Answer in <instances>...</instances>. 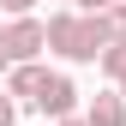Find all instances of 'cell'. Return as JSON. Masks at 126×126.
<instances>
[{
	"label": "cell",
	"instance_id": "obj_1",
	"mask_svg": "<svg viewBox=\"0 0 126 126\" xmlns=\"http://www.w3.org/2000/svg\"><path fill=\"white\" fill-rule=\"evenodd\" d=\"M6 42H12V66H36V54L48 48V24L18 18V24H6Z\"/></svg>",
	"mask_w": 126,
	"mask_h": 126
},
{
	"label": "cell",
	"instance_id": "obj_2",
	"mask_svg": "<svg viewBox=\"0 0 126 126\" xmlns=\"http://www.w3.org/2000/svg\"><path fill=\"white\" fill-rule=\"evenodd\" d=\"M36 108L48 120H72V108H78V90H72V78H60V72H48V84H42V96H36Z\"/></svg>",
	"mask_w": 126,
	"mask_h": 126
},
{
	"label": "cell",
	"instance_id": "obj_3",
	"mask_svg": "<svg viewBox=\"0 0 126 126\" xmlns=\"http://www.w3.org/2000/svg\"><path fill=\"white\" fill-rule=\"evenodd\" d=\"M42 84H48V72H42V66H12L6 96H12V102H36V96H42Z\"/></svg>",
	"mask_w": 126,
	"mask_h": 126
},
{
	"label": "cell",
	"instance_id": "obj_4",
	"mask_svg": "<svg viewBox=\"0 0 126 126\" xmlns=\"http://www.w3.org/2000/svg\"><path fill=\"white\" fill-rule=\"evenodd\" d=\"M84 120L90 126H126V96H120V90H114V96H96L84 108Z\"/></svg>",
	"mask_w": 126,
	"mask_h": 126
},
{
	"label": "cell",
	"instance_id": "obj_5",
	"mask_svg": "<svg viewBox=\"0 0 126 126\" xmlns=\"http://www.w3.org/2000/svg\"><path fill=\"white\" fill-rule=\"evenodd\" d=\"M102 24H108V42H126V0L102 12Z\"/></svg>",
	"mask_w": 126,
	"mask_h": 126
},
{
	"label": "cell",
	"instance_id": "obj_6",
	"mask_svg": "<svg viewBox=\"0 0 126 126\" xmlns=\"http://www.w3.org/2000/svg\"><path fill=\"white\" fill-rule=\"evenodd\" d=\"M102 72L114 78V84H120V78H126V42H114V48L102 54Z\"/></svg>",
	"mask_w": 126,
	"mask_h": 126
},
{
	"label": "cell",
	"instance_id": "obj_7",
	"mask_svg": "<svg viewBox=\"0 0 126 126\" xmlns=\"http://www.w3.org/2000/svg\"><path fill=\"white\" fill-rule=\"evenodd\" d=\"M0 126H18V102H12L6 90H0Z\"/></svg>",
	"mask_w": 126,
	"mask_h": 126
},
{
	"label": "cell",
	"instance_id": "obj_8",
	"mask_svg": "<svg viewBox=\"0 0 126 126\" xmlns=\"http://www.w3.org/2000/svg\"><path fill=\"white\" fill-rule=\"evenodd\" d=\"M0 6H6L12 18H30V6H36V0H0Z\"/></svg>",
	"mask_w": 126,
	"mask_h": 126
},
{
	"label": "cell",
	"instance_id": "obj_9",
	"mask_svg": "<svg viewBox=\"0 0 126 126\" xmlns=\"http://www.w3.org/2000/svg\"><path fill=\"white\" fill-rule=\"evenodd\" d=\"M72 6H84V18H90V12H108V6H120V0H72Z\"/></svg>",
	"mask_w": 126,
	"mask_h": 126
},
{
	"label": "cell",
	"instance_id": "obj_10",
	"mask_svg": "<svg viewBox=\"0 0 126 126\" xmlns=\"http://www.w3.org/2000/svg\"><path fill=\"white\" fill-rule=\"evenodd\" d=\"M0 72H12V42H6V30H0Z\"/></svg>",
	"mask_w": 126,
	"mask_h": 126
},
{
	"label": "cell",
	"instance_id": "obj_11",
	"mask_svg": "<svg viewBox=\"0 0 126 126\" xmlns=\"http://www.w3.org/2000/svg\"><path fill=\"white\" fill-rule=\"evenodd\" d=\"M54 126H90V120H78V114H72V120H54Z\"/></svg>",
	"mask_w": 126,
	"mask_h": 126
},
{
	"label": "cell",
	"instance_id": "obj_12",
	"mask_svg": "<svg viewBox=\"0 0 126 126\" xmlns=\"http://www.w3.org/2000/svg\"><path fill=\"white\" fill-rule=\"evenodd\" d=\"M120 96H126V78H120Z\"/></svg>",
	"mask_w": 126,
	"mask_h": 126
}]
</instances>
